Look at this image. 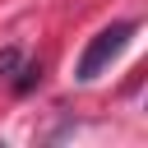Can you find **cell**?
<instances>
[{
    "instance_id": "6da1fadb",
    "label": "cell",
    "mask_w": 148,
    "mask_h": 148,
    "mask_svg": "<svg viewBox=\"0 0 148 148\" xmlns=\"http://www.w3.org/2000/svg\"><path fill=\"white\" fill-rule=\"evenodd\" d=\"M139 32V23H130V18H120V23H111V28H102L88 46H83V56H79V69H74V79L79 83H92L125 46H130V37Z\"/></svg>"
},
{
    "instance_id": "7a4b0ae2",
    "label": "cell",
    "mask_w": 148,
    "mask_h": 148,
    "mask_svg": "<svg viewBox=\"0 0 148 148\" xmlns=\"http://www.w3.org/2000/svg\"><path fill=\"white\" fill-rule=\"evenodd\" d=\"M32 83H42V65H18V79H14V92H32Z\"/></svg>"
},
{
    "instance_id": "3957f363",
    "label": "cell",
    "mask_w": 148,
    "mask_h": 148,
    "mask_svg": "<svg viewBox=\"0 0 148 148\" xmlns=\"http://www.w3.org/2000/svg\"><path fill=\"white\" fill-rule=\"evenodd\" d=\"M18 65H23L18 46H5V51H0V79H14V74H18Z\"/></svg>"
}]
</instances>
